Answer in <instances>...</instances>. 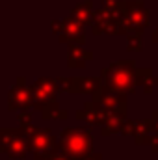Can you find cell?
I'll return each mask as SVG.
<instances>
[]
</instances>
